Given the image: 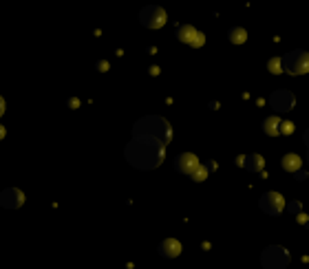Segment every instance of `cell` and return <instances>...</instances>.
Instances as JSON below:
<instances>
[{
    "instance_id": "obj_10",
    "label": "cell",
    "mask_w": 309,
    "mask_h": 269,
    "mask_svg": "<svg viewBox=\"0 0 309 269\" xmlns=\"http://www.w3.org/2000/svg\"><path fill=\"white\" fill-rule=\"evenodd\" d=\"M263 132L270 134V137L281 134V117H267L263 121Z\"/></svg>"
},
{
    "instance_id": "obj_8",
    "label": "cell",
    "mask_w": 309,
    "mask_h": 269,
    "mask_svg": "<svg viewBox=\"0 0 309 269\" xmlns=\"http://www.w3.org/2000/svg\"><path fill=\"white\" fill-rule=\"evenodd\" d=\"M159 254H161V258H168V260L177 258L181 254V243L174 241V238H166V241L159 243Z\"/></svg>"
},
{
    "instance_id": "obj_13",
    "label": "cell",
    "mask_w": 309,
    "mask_h": 269,
    "mask_svg": "<svg viewBox=\"0 0 309 269\" xmlns=\"http://www.w3.org/2000/svg\"><path fill=\"white\" fill-rule=\"evenodd\" d=\"M267 69H270V73H281L283 71V60L281 57H272V60L267 62Z\"/></svg>"
},
{
    "instance_id": "obj_14",
    "label": "cell",
    "mask_w": 309,
    "mask_h": 269,
    "mask_svg": "<svg viewBox=\"0 0 309 269\" xmlns=\"http://www.w3.org/2000/svg\"><path fill=\"white\" fill-rule=\"evenodd\" d=\"M190 177H192V179H195V181H203V179H206V177H208V170H206V168H201V166H199V168H197V170H195V172H192V174H190Z\"/></svg>"
},
{
    "instance_id": "obj_11",
    "label": "cell",
    "mask_w": 309,
    "mask_h": 269,
    "mask_svg": "<svg viewBox=\"0 0 309 269\" xmlns=\"http://www.w3.org/2000/svg\"><path fill=\"white\" fill-rule=\"evenodd\" d=\"M227 38H230L232 44H243L248 40V31L243 27H232L230 33H227Z\"/></svg>"
},
{
    "instance_id": "obj_7",
    "label": "cell",
    "mask_w": 309,
    "mask_h": 269,
    "mask_svg": "<svg viewBox=\"0 0 309 269\" xmlns=\"http://www.w3.org/2000/svg\"><path fill=\"white\" fill-rule=\"evenodd\" d=\"M261 208H263L265 212H270V214H278L285 208V201H283V196L278 194V192H267V194L261 198Z\"/></svg>"
},
{
    "instance_id": "obj_15",
    "label": "cell",
    "mask_w": 309,
    "mask_h": 269,
    "mask_svg": "<svg viewBox=\"0 0 309 269\" xmlns=\"http://www.w3.org/2000/svg\"><path fill=\"white\" fill-rule=\"evenodd\" d=\"M294 132V124L287 119H281V134H291Z\"/></svg>"
},
{
    "instance_id": "obj_17",
    "label": "cell",
    "mask_w": 309,
    "mask_h": 269,
    "mask_svg": "<svg viewBox=\"0 0 309 269\" xmlns=\"http://www.w3.org/2000/svg\"><path fill=\"white\" fill-rule=\"evenodd\" d=\"M3 113H5V99L0 95V117H3Z\"/></svg>"
},
{
    "instance_id": "obj_3",
    "label": "cell",
    "mask_w": 309,
    "mask_h": 269,
    "mask_svg": "<svg viewBox=\"0 0 309 269\" xmlns=\"http://www.w3.org/2000/svg\"><path fill=\"white\" fill-rule=\"evenodd\" d=\"M139 22L146 29H161L166 25V11L159 5H148L139 11Z\"/></svg>"
},
{
    "instance_id": "obj_12",
    "label": "cell",
    "mask_w": 309,
    "mask_h": 269,
    "mask_svg": "<svg viewBox=\"0 0 309 269\" xmlns=\"http://www.w3.org/2000/svg\"><path fill=\"white\" fill-rule=\"evenodd\" d=\"M283 170H287V172L300 170V157L298 155H285L283 157Z\"/></svg>"
},
{
    "instance_id": "obj_18",
    "label": "cell",
    "mask_w": 309,
    "mask_h": 269,
    "mask_svg": "<svg viewBox=\"0 0 309 269\" xmlns=\"http://www.w3.org/2000/svg\"><path fill=\"white\" fill-rule=\"evenodd\" d=\"M5 134H7V130H5V126H0V139H3Z\"/></svg>"
},
{
    "instance_id": "obj_16",
    "label": "cell",
    "mask_w": 309,
    "mask_h": 269,
    "mask_svg": "<svg viewBox=\"0 0 309 269\" xmlns=\"http://www.w3.org/2000/svg\"><path fill=\"white\" fill-rule=\"evenodd\" d=\"M203 42H206V38H203V33H197L195 40H192V42H190V46H192V49H199V46H203Z\"/></svg>"
},
{
    "instance_id": "obj_5",
    "label": "cell",
    "mask_w": 309,
    "mask_h": 269,
    "mask_svg": "<svg viewBox=\"0 0 309 269\" xmlns=\"http://www.w3.org/2000/svg\"><path fill=\"white\" fill-rule=\"evenodd\" d=\"M25 203V194L18 188H7L0 192V206L7 208V210H16Z\"/></svg>"
},
{
    "instance_id": "obj_2",
    "label": "cell",
    "mask_w": 309,
    "mask_h": 269,
    "mask_svg": "<svg viewBox=\"0 0 309 269\" xmlns=\"http://www.w3.org/2000/svg\"><path fill=\"white\" fill-rule=\"evenodd\" d=\"M135 137L139 139H153V142H168L170 139V128L159 117H146L135 126Z\"/></svg>"
},
{
    "instance_id": "obj_6",
    "label": "cell",
    "mask_w": 309,
    "mask_h": 269,
    "mask_svg": "<svg viewBox=\"0 0 309 269\" xmlns=\"http://www.w3.org/2000/svg\"><path fill=\"white\" fill-rule=\"evenodd\" d=\"M174 168H177V172H181V174H192L199 168V159H197L192 153H181L174 159Z\"/></svg>"
},
{
    "instance_id": "obj_4",
    "label": "cell",
    "mask_w": 309,
    "mask_h": 269,
    "mask_svg": "<svg viewBox=\"0 0 309 269\" xmlns=\"http://www.w3.org/2000/svg\"><path fill=\"white\" fill-rule=\"evenodd\" d=\"M283 71L287 73H307L309 71V55L305 53V51H294V53L285 55L283 57Z\"/></svg>"
},
{
    "instance_id": "obj_9",
    "label": "cell",
    "mask_w": 309,
    "mask_h": 269,
    "mask_svg": "<svg viewBox=\"0 0 309 269\" xmlns=\"http://www.w3.org/2000/svg\"><path fill=\"white\" fill-rule=\"evenodd\" d=\"M197 29L192 27V25H181V27H177V40L179 42H186V44H190L192 40H195V36H197Z\"/></svg>"
},
{
    "instance_id": "obj_1",
    "label": "cell",
    "mask_w": 309,
    "mask_h": 269,
    "mask_svg": "<svg viewBox=\"0 0 309 269\" xmlns=\"http://www.w3.org/2000/svg\"><path fill=\"white\" fill-rule=\"evenodd\" d=\"M164 157V150H161L159 142H153V139H139L135 137V142L126 148V159L137 166L139 170H150Z\"/></svg>"
}]
</instances>
